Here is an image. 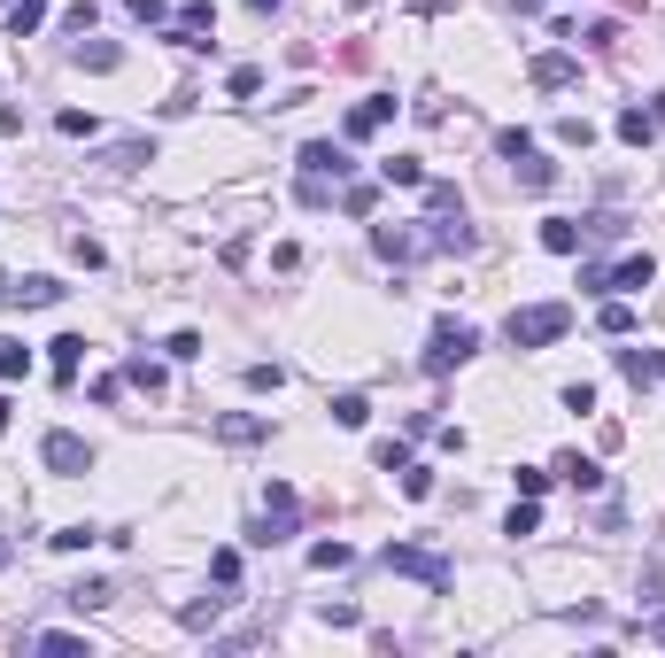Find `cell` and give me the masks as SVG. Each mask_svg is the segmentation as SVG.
<instances>
[{
	"label": "cell",
	"instance_id": "1",
	"mask_svg": "<svg viewBox=\"0 0 665 658\" xmlns=\"http://www.w3.org/2000/svg\"><path fill=\"white\" fill-rule=\"evenodd\" d=\"M565 326H573V310H565V302H526V310L503 318L511 349H550V341H565Z\"/></svg>",
	"mask_w": 665,
	"mask_h": 658
},
{
	"label": "cell",
	"instance_id": "2",
	"mask_svg": "<svg viewBox=\"0 0 665 658\" xmlns=\"http://www.w3.org/2000/svg\"><path fill=\"white\" fill-rule=\"evenodd\" d=\"M387 573H410V581H426V589H449L457 581V566L441 558V550H418V542H387V558H379Z\"/></svg>",
	"mask_w": 665,
	"mask_h": 658
},
{
	"label": "cell",
	"instance_id": "3",
	"mask_svg": "<svg viewBox=\"0 0 665 658\" xmlns=\"http://www.w3.org/2000/svg\"><path fill=\"white\" fill-rule=\"evenodd\" d=\"M495 148H503V163L519 171V186H534V194H542V186H557V163L534 148V132H503Z\"/></svg>",
	"mask_w": 665,
	"mask_h": 658
},
{
	"label": "cell",
	"instance_id": "4",
	"mask_svg": "<svg viewBox=\"0 0 665 658\" xmlns=\"http://www.w3.org/2000/svg\"><path fill=\"white\" fill-rule=\"evenodd\" d=\"M472 349H480V333L464 326V318H441V326H434V341H426V372H457V364L472 357Z\"/></svg>",
	"mask_w": 665,
	"mask_h": 658
},
{
	"label": "cell",
	"instance_id": "5",
	"mask_svg": "<svg viewBox=\"0 0 665 658\" xmlns=\"http://www.w3.org/2000/svg\"><path fill=\"white\" fill-rule=\"evenodd\" d=\"M39 457H47V473H62V480L93 473V442H86V434H62V426L39 442Z\"/></svg>",
	"mask_w": 665,
	"mask_h": 658
},
{
	"label": "cell",
	"instance_id": "6",
	"mask_svg": "<svg viewBox=\"0 0 665 658\" xmlns=\"http://www.w3.org/2000/svg\"><path fill=\"white\" fill-rule=\"evenodd\" d=\"M70 287L62 279H47V271H31V279H0V310H47V302H62Z\"/></svg>",
	"mask_w": 665,
	"mask_h": 658
},
{
	"label": "cell",
	"instance_id": "7",
	"mask_svg": "<svg viewBox=\"0 0 665 658\" xmlns=\"http://www.w3.org/2000/svg\"><path fill=\"white\" fill-rule=\"evenodd\" d=\"M372 248L387 256V264H418V256H434V240H426V225H379Z\"/></svg>",
	"mask_w": 665,
	"mask_h": 658
},
{
	"label": "cell",
	"instance_id": "8",
	"mask_svg": "<svg viewBox=\"0 0 665 658\" xmlns=\"http://www.w3.org/2000/svg\"><path fill=\"white\" fill-rule=\"evenodd\" d=\"M302 179H356V155L341 148V140H310V148H302Z\"/></svg>",
	"mask_w": 665,
	"mask_h": 658
},
{
	"label": "cell",
	"instance_id": "9",
	"mask_svg": "<svg viewBox=\"0 0 665 658\" xmlns=\"http://www.w3.org/2000/svg\"><path fill=\"white\" fill-rule=\"evenodd\" d=\"M619 372L635 388H665V349H619Z\"/></svg>",
	"mask_w": 665,
	"mask_h": 658
},
{
	"label": "cell",
	"instance_id": "10",
	"mask_svg": "<svg viewBox=\"0 0 665 658\" xmlns=\"http://www.w3.org/2000/svg\"><path fill=\"white\" fill-rule=\"evenodd\" d=\"M387 117H395V101H387V93H372V101H356V109H348V124H341V132H348V140H372V132H379Z\"/></svg>",
	"mask_w": 665,
	"mask_h": 658
},
{
	"label": "cell",
	"instance_id": "11",
	"mask_svg": "<svg viewBox=\"0 0 665 658\" xmlns=\"http://www.w3.org/2000/svg\"><path fill=\"white\" fill-rule=\"evenodd\" d=\"M526 78H534L542 93H557V86H573V78H580V62H573V55H534V70H526Z\"/></svg>",
	"mask_w": 665,
	"mask_h": 658
},
{
	"label": "cell",
	"instance_id": "12",
	"mask_svg": "<svg viewBox=\"0 0 665 658\" xmlns=\"http://www.w3.org/2000/svg\"><path fill=\"white\" fill-rule=\"evenodd\" d=\"M650 279H658V264L650 256H627V264H611V295H642Z\"/></svg>",
	"mask_w": 665,
	"mask_h": 658
},
{
	"label": "cell",
	"instance_id": "13",
	"mask_svg": "<svg viewBox=\"0 0 665 658\" xmlns=\"http://www.w3.org/2000/svg\"><path fill=\"white\" fill-rule=\"evenodd\" d=\"M263 434H271V426H263V419H248V411H225V419H217V442H232V449L263 442Z\"/></svg>",
	"mask_w": 665,
	"mask_h": 658
},
{
	"label": "cell",
	"instance_id": "14",
	"mask_svg": "<svg viewBox=\"0 0 665 658\" xmlns=\"http://www.w3.org/2000/svg\"><path fill=\"white\" fill-rule=\"evenodd\" d=\"M619 140H627V148H650V140H658V109H627V117H619Z\"/></svg>",
	"mask_w": 665,
	"mask_h": 658
},
{
	"label": "cell",
	"instance_id": "15",
	"mask_svg": "<svg viewBox=\"0 0 665 658\" xmlns=\"http://www.w3.org/2000/svg\"><path fill=\"white\" fill-rule=\"evenodd\" d=\"M542 248H550V256H573L580 248V217H550V225H542Z\"/></svg>",
	"mask_w": 665,
	"mask_h": 658
},
{
	"label": "cell",
	"instance_id": "16",
	"mask_svg": "<svg viewBox=\"0 0 665 658\" xmlns=\"http://www.w3.org/2000/svg\"><path fill=\"white\" fill-rule=\"evenodd\" d=\"M379 179H387V186H426V163H418V155H387Z\"/></svg>",
	"mask_w": 665,
	"mask_h": 658
},
{
	"label": "cell",
	"instance_id": "17",
	"mask_svg": "<svg viewBox=\"0 0 665 658\" xmlns=\"http://www.w3.org/2000/svg\"><path fill=\"white\" fill-rule=\"evenodd\" d=\"M557 473L573 480V488H604V465H596V457H580V449H573V457H557Z\"/></svg>",
	"mask_w": 665,
	"mask_h": 658
},
{
	"label": "cell",
	"instance_id": "18",
	"mask_svg": "<svg viewBox=\"0 0 665 658\" xmlns=\"http://www.w3.org/2000/svg\"><path fill=\"white\" fill-rule=\"evenodd\" d=\"M47 357H55V372L70 380V372H78V357H86V333H62V341H47Z\"/></svg>",
	"mask_w": 665,
	"mask_h": 658
},
{
	"label": "cell",
	"instance_id": "19",
	"mask_svg": "<svg viewBox=\"0 0 665 658\" xmlns=\"http://www.w3.org/2000/svg\"><path fill=\"white\" fill-rule=\"evenodd\" d=\"M39 24H47V0H16V8H8V31H16V39L39 31Z\"/></svg>",
	"mask_w": 665,
	"mask_h": 658
},
{
	"label": "cell",
	"instance_id": "20",
	"mask_svg": "<svg viewBox=\"0 0 665 658\" xmlns=\"http://www.w3.org/2000/svg\"><path fill=\"white\" fill-rule=\"evenodd\" d=\"M619 233H627V217H611V210L580 217V240H619Z\"/></svg>",
	"mask_w": 665,
	"mask_h": 658
},
{
	"label": "cell",
	"instance_id": "21",
	"mask_svg": "<svg viewBox=\"0 0 665 658\" xmlns=\"http://www.w3.org/2000/svg\"><path fill=\"white\" fill-rule=\"evenodd\" d=\"M140 163H155V148H147V140H124V148H109V171H140Z\"/></svg>",
	"mask_w": 665,
	"mask_h": 658
},
{
	"label": "cell",
	"instance_id": "22",
	"mask_svg": "<svg viewBox=\"0 0 665 658\" xmlns=\"http://www.w3.org/2000/svg\"><path fill=\"white\" fill-rule=\"evenodd\" d=\"M31 372V349L24 341H0V380H24Z\"/></svg>",
	"mask_w": 665,
	"mask_h": 658
},
{
	"label": "cell",
	"instance_id": "23",
	"mask_svg": "<svg viewBox=\"0 0 665 658\" xmlns=\"http://www.w3.org/2000/svg\"><path fill=\"white\" fill-rule=\"evenodd\" d=\"M62 597L78 604V612H101V604H109V581H78V589H62Z\"/></svg>",
	"mask_w": 665,
	"mask_h": 658
},
{
	"label": "cell",
	"instance_id": "24",
	"mask_svg": "<svg viewBox=\"0 0 665 658\" xmlns=\"http://www.w3.org/2000/svg\"><path fill=\"white\" fill-rule=\"evenodd\" d=\"M248 388H256V395H279V388H287V372H279V364H248Z\"/></svg>",
	"mask_w": 665,
	"mask_h": 658
},
{
	"label": "cell",
	"instance_id": "25",
	"mask_svg": "<svg viewBox=\"0 0 665 658\" xmlns=\"http://www.w3.org/2000/svg\"><path fill=\"white\" fill-rule=\"evenodd\" d=\"M333 419H341V426H364V419H372V403H364V395H333Z\"/></svg>",
	"mask_w": 665,
	"mask_h": 658
},
{
	"label": "cell",
	"instance_id": "26",
	"mask_svg": "<svg viewBox=\"0 0 665 658\" xmlns=\"http://www.w3.org/2000/svg\"><path fill=\"white\" fill-rule=\"evenodd\" d=\"M163 349H171V357H178V364H194V357H202V333H194V326H178V333H171V341H163Z\"/></svg>",
	"mask_w": 665,
	"mask_h": 658
},
{
	"label": "cell",
	"instance_id": "27",
	"mask_svg": "<svg viewBox=\"0 0 665 658\" xmlns=\"http://www.w3.org/2000/svg\"><path fill=\"white\" fill-rule=\"evenodd\" d=\"M178 24H186V31H217V8H209V0H186V8H178Z\"/></svg>",
	"mask_w": 665,
	"mask_h": 658
},
{
	"label": "cell",
	"instance_id": "28",
	"mask_svg": "<svg viewBox=\"0 0 665 658\" xmlns=\"http://www.w3.org/2000/svg\"><path fill=\"white\" fill-rule=\"evenodd\" d=\"M557 140H565V148H588V140H596V124H588V117H557Z\"/></svg>",
	"mask_w": 665,
	"mask_h": 658
},
{
	"label": "cell",
	"instance_id": "29",
	"mask_svg": "<svg viewBox=\"0 0 665 658\" xmlns=\"http://www.w3.org/2000/svg\"><path fill=\"white\" fill-rule=\"evenodd\" d=\"M596 326L619 341V333H635V310H627V302H604V318H596Z\"/></svg>",
	"mask_w": 665,
	"mask_h": 658
},
{
	"label": "cell",
	"instance_id": "30",
	"mask_svg": "<svg viewBox=\"0 0 665 658\" xmlns=\"http://www.w3.org/2000/svg\"><path fill=\"white\" fill-rule=\"evenodd\" d=\"M348 558H356V550H348V542H318V550H310V566H318V573L348 566Z\"/></svg>",
	"mask_w": 665,
	"mask_h": 658
},
{
	"label": "cell",
	"instance_id": "31",
	"mask_svg": "<svg viewBox=\"0 0 665 658\" xmlns=\"http://www.w3.org/2000/svg\"><path fill=\"white\" fill-rule=\"evenodd\" d=\"M225 93H232V101H248V93H263V70H248V62H240V70L225 78Z\"/></svg>",
	"mask_w": 665,
	"mask_h": 658
},
{
	"label": "cell",
	"instance_id": "32",
	"mask_svg": "<svg viewBox=\"0 0 665 658\" xmlns=\"http://www.w3.org/2000/svg\"><path fill=\"white\" fill-rule=\"evenodd\" d=\"M47 542H55V550H86V542H93V527H86V519H70V527H55Z\"/></svg>",
	"mask_w": 665,
	"mask_h": 658
},
{
	"label": "cell",
	"instance_id": "33",
	"mask_svg": "<svg viewBox=\"0 0 665 658\" xmlns=\"http://www.w3.org/2000/svg\"><path fill=\"white\" fill-rule=\"evenodd\" d=\"M78 62H86V70H116V62H124V55H116L109 39H93V47H78Z\"/></svg>",
	"mask_w": 665,
	"mask_h": 658
},
{
	"label": "cell",
	"instance_id": "34",
	"mask_svg": "<svg viewBox=\"0 0 665 658\" xmlns=\"http://www.w3.org/2000/svg\"><path fill=\"white\" fill-rule=\"evenodd\" d=\"M124 380H140L147 395H163V372H155V364H147V357H132V364H124Z\"/></svg>",
	"mask_w": 665,
	"mask_h": 658
},
{
	"label": "cell",
	"instance_id": "35",
	"mask_svg": "<svg viewBox=\"0 0 665 658\" xmlns=\"http://www.w3.org/2000/svg\"><path fill=\"white\" fill-rule=\"evenodd\" d=\"M403 496H410V504H426V496H434V473H418V465H403Z\"/></svg>",
	"mask_w": 665,
	"mask_h": 658
},
{
	"label": "cell",
	"instance_id": "36",
	"mask_svg": "<svg viewBox=\"0 0 665 658\" xmlns=\"http://www.w3.org/2000/svg\"><path fill=\"white\" fill-rule=\"evenodd\" d=\"M55 124H62V140H93V117H86V109H62Z\"/></svg>",
	"mask_w": 665,
	"mask_h": 658
},
{
	"label": "cell",
	"instance_id": "37",
	"mask_svg": "<svg viewBox=\"0 0 665 658\" xmlns=\"http://www.w3.org/2000/svg\"><path fill=\"white\" fill-rule=\"evenodd\" d=\"M372 457H379V473H403V465H410V449H403V442H379Z\"/></svg>",
	"mask_w": 665,
	"mask_h": 658
},
{
	"label": "cell",
	"instance_id": "38",
	"mask_svg": "<svg viewBox=\"0 0 665 658\" xmlns=\"http://www.w3.org/2000/svg\"><path fill=\"white\" fill-rule=\"evenodd\" d=\"M132 16H140V24H163L171 8H163V0H132Z\"/></svg>",
	"mask_w": 665,
	"mask_h": 658
},
{
	"label": "cell",
	"instance_id": "39",
	"mask_svg": "<svg viewBox=\"0 0 665 658\" xmlns=\"http://www.w3.org/2000/svg\"><path fill=\"white\" fill-rule=\"evenodd\" d=\"M16 132H24V109H8V101H0V140H16Z\"/></svg>",
	"mask_w": 665,
	"mask_h": 658
},
{
	"label": "cell",
	"instance_id": "40",
	"mask_svg": "<svg viewBox=\"0 0 665 658\" xmlns=\"http://www.w3.org/2000/svg\"><path fill=\"white\" fill-rule=\"evenodd\" d=\"M642 635H650V643H665V612H658V620H650V628H642Z\"/></svg>",
	"mask_w": 665,
	"mask_h": 658
},
{
	"label": "cell",
	"instance_id": "41",
	"mask_svg": "<svg viewBox=\"0 0 665 658\" xmlns=\"http://www.w3.org/2000/svg\"><path fill=\"white\" fill-rule=\"evenodd\" d=\"M8 411H16V403H8V395H0V434H8Z\"/></svg>",
	"mask_w": 665,
	"mask_h": 658
}]
</instances>
